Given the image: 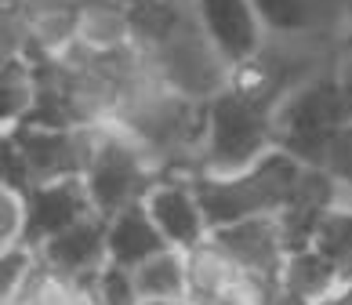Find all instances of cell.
I'll return each instance as SVG.
<instances>
[{"label": "cell", "mask_w": 352, "mask_h": 305, "mask_svg": "<svg viewBox=\"0 0 352 305\" xmlns=\"http://www.w3.org/2000/svg\"><path fill=\"white\" fill-rule=\"evenodd\" d=\"M338 84H342L345 98H349V105H352V55L342 62V73H338Z\"/></svg>", "instance_id": "23"}, {"label": "cell", "mask_w": 352, "mask_h": 305, "mask_svg": "<svg viewBox=\"0 0 352 305\" xmlns=\"http://www.w3.org/2000/svg\"><path fill=\"white\" fill-rule=\"evenodd\" d=\"M272 305H309L305 298H298V295H291V291H276V298H272Z\"/></svg>", "instance_id": "24"}, {"label": "cell", "mask_w": 352, "mask_h": 305, "mask_svg": "<svg viewBox=\"0 0 352 305\" xmlns=\"http://www.w3.org/2000/svg\"><path fill=\"white\" fill-rule=\"evenodd\" d=\"M272 120H276L272 145H280L305 167H323L331 131L352 120V105L338 81H309L291 87L276 102Z\"/></svg>", "instance_id": "1"}, {"label": "cell", "mask_w": 352, "mask_h": 305, "mask_svg": "<svg viewBox=\"0 0 352 305\" xmlns=\"http://www.w3.org/2000/svg\"><path fill=\"white\" fill-rule=\"evenodd\" d=\"M41 84H36V70L25 55H4L0 62V120L4 127L22 124L33 113Z\"/></svg>", "instance_id": "13"}, {"label": "cell", "mask_w": 352, "mask_h": 305, "mask_svg": "<svg viewBox=\"0 0 352 305\" xmlns=\"http://www.w3.org/2000/svg\"><path fill=\"white\" fill-rule=\"evenodd\" d=\"M146 207L153 222L160 225V233L167 236V244L178 251H189L211 236V225H207V215L189 175H164L149 189Z\"/></svg>", "instance_id": "7"}, {"label": "cell", "mask_w": 352, "mask_h": 305, "mask_svg": "<svg viewBox=\"0 0 352 305\" xmlns=\"http://www.w3.org/2000/svg\"><path fill=\"white\" fill-rule=\"evenodd\" d=\"M142 305H175V302H167V298H142Z\"/></svg>", "instance_id": "26"}, {"label": "cell", "mask_w": 352, "mask_h": 305, "mask_svg": "<svg viewBox=\"0 0 352 305\" xmlns=\"http://www.w3.org/2000/svg\"><path fill=\"white\" fill-rule=\"evenodd\" d=\"M258 19L272 33H302L309 30V0H251Z\"/></svg>", "instance_id": "15"}, {"label": "cell", "mask_w": 352, "mask_h": 305, "mask_svg": "<svg viewBox=\"0 0 352 305\" xmlns=\"http://www.w3.org/2000/svg\"><path fill=\"white\" fill-rule=\"evenodd\" d=\"M316 305H352V284H342L334 295H327V298L316 302Z\"/></svg>", "instance_id": "22"}, {"label": "cell", "mask_w": 352, "mask_h": 305, "mask_svg": "<svg viewBox=\"0 0 352 305\" xmlns=\"http://www.w3.org/2000/svg\"><path fill=\"white\" fill-rule=\"evenodd\" d=\"M323 171H327L338 185L352 189V120L331 131L327 156H323Z\"/></svg>", "instance_id": "20"}, {"label": "cell", "mask_w": 352, "mask_h": 305, "mask_svg": "<svg viewBox=\"0 0 352 305\" xmlns=\"http://www.w3.org/2000/svg\"><path fill=\"white\" fill-rule=\"evenodd\" d=\"M95 204H91L87 182L84 178H55L41 182L25 193V236L22 244L41 251L51 236L69 229L80 218H87Z\"/></svg>", "instance_id": "4"}, {"label": "cell", "mask_w": 352, "mask_h": 305, "mask_svg": "<svg viewBox=\"0 0 352 305\" xmlns=\"http://www.w3.org/2000/svg\"><path fill=\"white\" fill-rule=\"evenodd\" d=\"M25 236V196L0 189V247H15Z\"/></svg>", "instance_id": "21"}, {"label": "cell", "mask_w": 352, "mask_h": 305, "mask_svg": "<svg viewBox=\"0 0 352 305\" xmlns=\"http://www.w3.org/2000/svg\"><path fill=\"white\" fill-rule=\"evenodd\" d=\"M280 291V280H272V276H262V273H251L243 269L236 280L229 284V291L221 298V305H272V298H276Z\"/></svg>", "instance_id": "19"}, {"label": "cell", "mask_w": 352, "mask_h": 305, "mask_svg": "<svg viewBox=\"0 0 352 305\" xmlns=\"http://www.w3.org/2000/svg\"><path fill=\"white\" fill-rule=\"evenodd\" d=\"M243 273V265L221 247L214 236L186 251V284L192 302H214L229 291V284Z\"/></svg>", "instance_id": "10"}, {"label": "cell", "mask_w": 352, "mask_h": 305, "mask_svg": "<svg viewBox=\"0 0 352 305\" xmlns=\"http://www.w3.org/2000/svg\"><path fill=\"white\" fill-rule=\"evenodd\" d=\"M211 236L243 269L272 276V280H280V269H283L287 255H291L287 240H283V225L276 215H254V218L232 222L226 229H214Z\"/></svg>", "instance_id": "8"}, {"label": "cell", "mask_w": 352, "mask_h": 305, "mask_svg": "<svg viewBox=\"0 0 352 305\" xmlns=\"http://www.w3.org/2000/svg\"><path fill=\"white\" fill-rule=\"evenodd\" d=\"M345 284H352V273H349V276H345Z\"/></svg>", "instance_id": "28"}, {"label": "cell", "mask_w": 352, "mask_h": 305, "mask_svg": "<svg viewBox=\"0 0 352 305\" xmlns=\"http://www.w3.org/2000/svg\"><path fill=\"white\" fill-rule=\"evenodd\" d=\"M167 236L160 233V225L153 222L146 200L127 204L116 215H109V262L138 269L142 262H149L153 255L167 251Z\"/></svg>", "instance_id": "9"}, {"label": "cell", "mask_w": 352, "mask_h": 305, "mask_svg": "<svg viewBox=\"0 0 352 305\" xmlns=\"http://www.w3.org/2000/svg\"><path fill=\"white\" fill-rule=\"evenodd\" d=\"M175 305H197V302H192V298H178Z\"/></svg>", "instance_id": "27"}, {"label": "cell", "mask_w": 352, "mask_h": 305, "mask_svg": "<svg viewBox=\"0 0 352 305\" xmlns=\"http://www.w3.org/2000/svg\"><path fill=\"white\" fill-rule=\"evenodd\" d=\"M149 48L156 55V70H160L182 95H189L197 102H211L232 76V65L221 59L214 41L204 33L197 11H192V15L186 11V15H182L160 41H153Z\"/></svg>", "instance_id": "3"}, {"label": "cell", "mask_w": 352, "mask_h": 305, "mask_svg": "<svg viewBox=\"0 0 352 305\" xmlns=\"http://www.w3.org/2000/svg\"><path fill=\"white\" fill-rule=\"evenodd\" d=\"M36 185L33 171H30V160H25L22 145L15 142L11 131H4V138H0V189H11V193H30Z\"/></svg>", "instance_id": "17"}, {"label": "cell", "mask_w": 352, "mask_h": 305, "mask_svg": "<svg viewBox=\"0 0 352 305\" xmlns=\"http://www.w3.org/2000/svg\"><path fill=\"white\" fill-rule=\"evenodd\" d=\"M76 41L98 55L124 48L135 41V19L124 0H84L80 4V33Z\"/></svg>", "instance_id": "12"}, {"label": "cell", "mask_w": 352, "mask_h": 305, "mask_svg": "<svg viewBox=\"0 0 352 305\" xmlns=\"http://www.w3.org/2000/svg\"><path fill=\"white\" fill-rule=\"evenodd\" d=\"M345 48H349V55H352V4L345 11Z\"/></svg>", "instance_id": "25"}, {"label": "cell", "mask_w": 352, "mask_h": 305, "mask_svg": "<svg viewBox=\"0 0 352 305\" xmlns=\"http://www.w3.org/2000/svg\"><path fill=\"white\" fill-rule=\"evenodd\" d=\"M192 11L232 70L262 55L265 25L251 0H192Z\"/></svg>", "instance_id": "6"}, {"label": "cell", "mask_w": 352, "mask_h": 305, "mask_svg": "<svg viewBox=\"0 0 352 305\" xmlns=\"http://www.w3.org/2000/svg\"><path fill=\"white\" fill-rule=\"evenodd\" d=\"M95 295H98V305H142V291L135 284V269L116 265V262H106V269L98 273Z\"/></svg>", "instance_id": "16"}, {"label": "cell", "mask_w": 352, "mask_h": 305, "mask_svg": "<svg viewBox=\"0 0 352 305\" xmlns=\"http://www.w3.org/2000/svg\"><path fill=\"white\" fill-rule=\"evenodd\" d=\"M135 284L142 291V298H189V284H186V251L167 247L160 255H153L149 262H142L135 269Z\"/></svg>", "instance_id": "14"}, {"label": "cell", "mask_w": 352, "mask_h": 305, "mask_svg": "<svg viewBox=\"0 0 352 305\" xmlns=\"http://www.w3.org/2000/svg\"><path fill=\"white\" fill-rule=\"evenodd\" d=\"M342 284H345L342 265H334L327 255H320L316 247L291 251L283 262V269H280V287L298 295V298H305L309 305H316L327 295H334Z\"/></svg>", "instance_id": "11"}, {"label": "cell", "mask_w": 352, "mask_h": 305, "mask_svg": "<svg viewBox=\"0 0 352 305\" xmlns=\"http://www.w3.org/2000/svg\"><path fill=\"white\" fill-rule=\"evenodd\" d=\"M160 178H164V171L156 164V156L116 124H109L102 131L98 153H95V160H91L87 175H84L91 204H95V211L106 218L116 215V211L127 207V204L146 200L149 189Z\"/></svg>", "instance_id": "2"}, {"label": "cell", "mask_w": 352, "mask_h": 305, "mask_svg": "<svg viewBox=\"0 0 352 305\" xmlns=\"http://www.w3.org/2000/svg\"><path fill=\"white\" fill-rule=\"evenodd\" d=\"M41 265V251L15 244V247H0V298H11L15 291L30 280V273Z\"/></svg>", "instance_id": "18"}, {"label": "cell", "mask_w": 352, "mask_h": 305, "mask_svg": "<svg viewBox=\"0 0 352 305\" xmlns=\"http://www.w3.org/2000/svg\"><path fill=\"white\" fill-rule=\"evenodd\" d=\"M41 258L58 276H69V280H80V284H95L98 273L109 262V218L91 211L87 218H80L69 229H62L58 236H51L41 247Z\"/></svg>", "instance_id": "5"}]
</instances>
